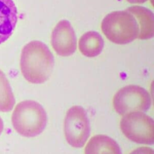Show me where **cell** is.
Segmentation results:
<instances>
[{
    "mask_svg": "<svg viewBox=\"0 0 154 154\" xmlns=\"http://www.w3.org/2000/svg\"><path fill=\"white\" fill-rule=\"evenodd\" d=\"M54 66V57L43 42L31 41L23 48L20 66L22 75L28 82L32 84L45 82L51 75Z\"/></svg>",
    "mask_w": 154,
    "mask_h": 154,
    "instance_id": "obj_1",
    "label": "cell"
},
{
    "mask_svg": "<svg viewBox=\"0 0 154 154\" xmlns=\"http://www.w3.org/2000/svg\"><path fill=\"white\" fill-rule=\"evenodd\" d=\"M13 126L22 136L33 137L41 134L46 126L47 116L38 102L27 100L19 103L11 117Z\"/></svg>",
    "mask_w": 154,
    "mask_h": 154,
    "instance_id": "obj_2",
    "label": "cell"
},
{
    "mask_svg": "<svg viewBox=\"0 0 154 154\" xmlns=\"http://www.w3.org/2000/svg\"><path fill=\"white\" fill-rule=\"evenodd\" d=\"M101 29L109 40L118 45L132 42L140 31L137 19L127 9L108 14L102 20Z\"/></svg>",
    "mask_w": 154,
    "mask_h": 154,
    "instance_id": "obj_3",
    "label": "cell"
},
{
    "mask_svg": "<svg viewBox=\"0 0 154 154\" xmlns=\"http://www.w3.org/2000/svg\"><path fill=\"white\" fill-rule=\"evenodd\" d=\"M123 134L130 140L139 144H153L154 142L153 120L141 111L123 115L120 123Z\"/></svg>",
    "mask_w": 154,
    "mask_h": 154,
    "instance_id": "obj_4",
    "label": "cell"
},
{
    "mask_svg": "<svg viewBox=\"0 0 154 154\" xmlns=\"http://www.w3.org/2000/svg\"><path fill=\"white\" fill-rule=\"evenodd\" d=\"M112 103L116 111L123 116L131 112L146 111L150 106L151 98L144 88L139 85H129L116 93Z\"/></svg>",
    "mask_w": 154,
    "mask_h": 154,
    "instance_id": "obj_5",
    "label": "cell"
},
{
    "mask_svg": "<svg viewBox=\"0 0 154 154\" xmlns=\"http://www.w3.org/2000/svg\"><path fill=\"white\" fill-rule=\"evenodd\" d=\"M64 131L66 141L71 146L79 148L84 146L90 136V126L87 112L82 107L75 105L68 109Z\"/></svg>",
    "mask_w": 154,
    "mask_h": 154,
    "instance_id": "obj_6",
    "label": "cell"
},
{
    "mask_svg": "<svg viewBox=\"0 0 154 154\" xmlns=\"http://www.w3.org/2000/svg\"><path fill=\"white\" fill-rule=\"evenodd\" d=\"M51 45L56 53L62 57L72 55L76 49V37L70 23L60 20L51 34Z\"/></svg>",
    "mask_w": 154,
    "mask_h": 154,
    "instance_id": "obj_7",
    "label": "cell"
},
{
    "mask_svg": "<svg viewBox=\"0 0 154 154\" xmlns=\"http://www.w3.org/2000/svg\"><path fill=\"white\" fill-rule=\"evenodd\" d=\"M17 22V10L13 0H0V44L12 34Z\"/></svg>",
    "mask_w": 154,
    "mask_h": 154,
    "instance_id": "obj_8",
    "label": "cell"
},
{
    "mask_svg": "<svg viewBox=\"0 0 154 154\" xmlns=\"http://www.w3.org/2000/svg\"><path fill=\"white\" fill-rule=\"evenodd\" d=\"M137 19L139 25L138 39L151 38L154 34V17L153 13L141 6H132L127 8Z\"/></svg>",
    "mask_w": 154,
    "mask_h": 154,
    "instance_id": "obj_9",
    "label": "cell"
},
{
    "mask_svg": "<svg viewBox=\"0 0 154 154\" xmlns=\"http://www.w3.org/2000/svg\"><path fill=\"white\" fill-rule=\"evenodd\" d=\"M85 153H121L120 148L116 141L105 135L93 137L85 148Z\"/></svg>",
    "mask_w": 154,
    "mask_h": 154,
    "instance_id": "obj_10",
    "label": "cell"
},
{
    "mask_svg": "<svg viewBox=\"0 0 154 154\" xmlns=\"http://www.w3.org/2000/svg\"><path fill=\"white\" fill-rule=\"evenodd\" d=\"M104 46L102 36L97 32L88 31L84 34L79 40V49L85 57H94L99 55Z\"/></svg>",
    "mask_w": 154,
    "mask_h": 154,
    "instance_id": "obj_11",
    "label": "cell"
},
{
    "mask_svg": "<svg viewBox=\"0 0 154 154\" xmlns=\"http://www.w3.org/2000/svg\"><path fill=\"white\" fill-rule=\"evenodd\" d=\"M15 104L10 85L4 73L0 70V111H10Z\"/></svg>",
    "mask_w": 154,
    "mask_h": 154,
    "instance_id": "obj_12",
    "label": "cell"
},
{
    "mask_svg": "<svg viewBox=\"0 0 154 154\" xmlns=\"http://www.w3.org/2000/svg\"><path fill=\"white\" fill-rule=\"evenodd\" d=\"M147 1V0H127L128 2L131 4H142Z\"/></svg>",
    "mask_w": 154,
    "mask_h": 154,
    "instance_id": "obj_13",
    "label": "cell"
},
{
    "mask_svg": "<svg viewBox=\"0 0 154 154\" xmlns=\"http://www.w3.org/2000/svg\"><path fill=\"white\" fill-rule=\"evenodd\" d=\"M3 129H4V123H3L2 119L0 117V135L2 132Z\"/></svg>",
    "mask_w": 154,
    "mask_h": 154,
    "instance_id": "obj_14",
    "label": "cell"
}]
</instances>
